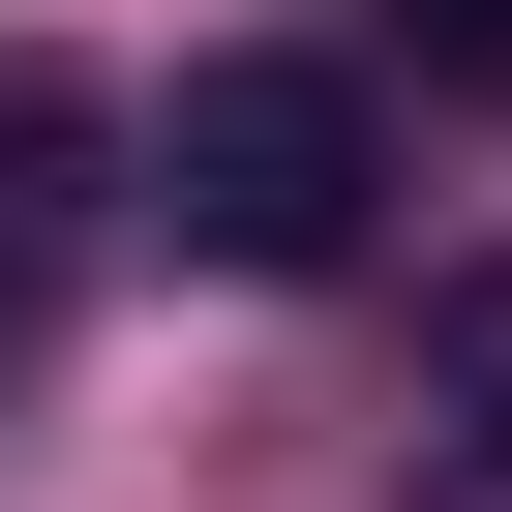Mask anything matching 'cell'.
I'll list each match as a JSON object with an SVG mask.
<instances>
[{
  "label": "cell",
  "mask_w": 512,
  "mask_h": 512,
  "mask_svg": "<svg viewBox=\"0 0 512 512\" xmlns=\"http://www.w3.org/2000/svg\"><path fill=\"white\" fill-rule=\"evenodd\" d=\"M151 211H181V272H362V211H392V121H362V61H181V121H151Z\"/></svg>",
  "instance_id": "1"
},
{
  "label": "cell",
  "mask_w": 512,
  "mask_h": 512,
  "mask_svg": "<svg viewBox=\"0 0 512 512\" xmlns=\"http://www.w3.org/2000/svg\"><path fill=\"white\" fill-rule=\"evenodd\" d=\"M121 211H151V121H121L91 61H31V31H0V362L91 302V241H121Z\"/></svg>",
  "instance_id": "2"
},
{
  "label": "cell",
  "mask_w": 512,
  "mask_h": 512,
  "mask_svg": "<svg viewBox=\"0 0 512 512\" xmlns=\"http://www.w3.org/2000/svg\"><path fill=\"white\" fill-rule=\"evenodd\" d=\"M422 422H452V512H512V272L422 302Z\"/></svg>",
  "instance_id": "3"
},
{
  "label": "cell",
  "mask_w": 512,
  "mask_h": 512,
  "mask_svg": "<svg viewBox=\"0 0 512 512\" xmlns=\"http://www.w3.org/2000/svg\"><path fill=\"white\" fill-rule=\"evenodd\" d=\"M392 31H422V61H452V91H512V0H392Z\"/></svg>",
  "instance_id": "4"
}]
</instances>
